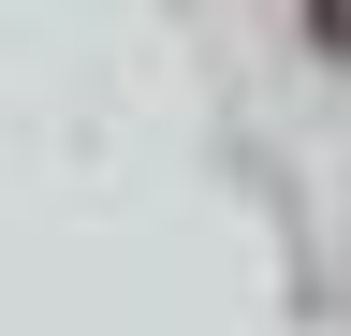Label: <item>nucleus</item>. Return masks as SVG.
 Returning a JSON list of instances; mask_svg holds the SVG:
<instances>
[{
  "label": "nucleus",
  "instance_id": "obj_1",
  "mask_svg": "<svg viewBox=\"0 0 351 336\" xmlns=\"http://www.w3.org/2000/svg\"><path fill=\"white\" fill-rule=\"evenodd\" d=\"M307 29H322V44H337V59H351V0H307Z\"/></svg>",
  "mask_w": 351,
  "mask_h": 336
}]
</instances>
